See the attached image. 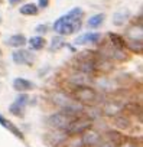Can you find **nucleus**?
<instances>
[{"instance_id": "1", "label": "nucleus", "mask_w": 143, "mask_h": 147, "mask_svg": "<svg viewBox=\"0 0 143 147\" xmlns=\"http://www.w3.org/2000/svg\"><path fill=\"white\" fill-rule=\"evenodd\" d=\"M83 16H84V10L81 7H73L69 12L58 18L54 22L52 28L55 32H58V35H62V36L74 35L83 26V22H81Z\"/></svg>"}, {"instance_id": "2", "label": "nucleus", "mask_w": 143, "mask_h": 147, "mask_svg": "<svg viewBox=\"0 0 143 147\" xmlns=\"http://www.w3.org/2000/svg\"><path fill=\"white\" fill-rule=\"evenodd\" d=\"M71 97L81 105H97L103 101L101 94L91 85H80L71 90Z\"/></svg>"}, {"instance_id": "3", "label": "nucleus", "mask_w": 143, "mask_h": 147, "mask_svg": "<svg viewBox=\"0 0 143 147\" xmlns=\"http://www.w3.org/2000/svg\"><path fill=\"white\" fill-rule=\"evenodd\" d=\"M91 127H93V120L87 114H81L71 121L64 131L68 134V137H75V136H81L84 131H87Z\"/></svg>"}, {"instance_id": "4", "label": "nucleus", "mask_w": 143, "mask_h": 147, "mask_svg": "<svg viewBox=\"0 0 143 147\" xmlns=\"http://www.w3.org/2000/svg\"><path fill=\"white\" fill-rule=\"evenodd\" d=\"M98 53H100L101 56L110 59L111 62H124V61L129 59V55H127L126 49H123V48H117V46H113L110 42L104 43V45L101 46V49H100Z\"/></svg>"}, {"instance_id": "5", "label": "nucleus", "mask_w": 143, "mask_h": 147, "mask_svg": "<svg viewBox=\"0 0 143 147\" xmlns=\"http://www.w3.org/2000/svg\"><path fill=\"white\" fill-rule=\"evenodd\" d=\"M75 117L77 115H71V114L64 113V111H56V113H54V114H51L48 117L46 123H48V125L52 130H62L64 131Z\"/></svg>"}, {"instance_id": "6", "label": "nucleus", "mask_w": 143, "mask_h": 147, "mask_svg": "<svg viewBox=\"0 0 143 147\" xmlns=\"http://www.w3.org/2000/svg\"><path fill=\"white\" fill-rule=\"evenodd\" d=\"M12 61L16 65H32L35 62V53H32L29 49L19 48L12 53Z\"/></svg>"}, {"instance_id": "7", "label": "nucleus", "mask_w": 143, "mask_h": 147, "mask_svg": "<svg viewBox=\"0 0 143 147\" xmlns=\"http://www.w3.org/2000/svg\"><path fill=\"white\" fill-rule=\"evenodd\" d=\"M68 134L62 130H54L52 133L46 134V141L52 147H59V146H66L68 143Z\"/></svg>"}, {"instance_id": "8", "label": "nucleus", "mask_w": 143, "mask_h": 147, "mask_svg": "<svg viewBox=\"0 0 143 147\" xmlns=\"http://www.w3.org/2000/svg\"><path fill=\"white\" fill-rule=\"evenodd\" d=\"M101 138H103L101 134L98 131L93 130V127H91L81 134V144L84 147H97V144L101 141Z\"/></svg>"}, {"instance_id": "9", "label": "nucleus", "mask_w": 143, "mask_h": 147, "mask_svg": "<svg viewBox=\"0 0 143 147\" xmlns=\"http://www.w3.org/2000/svg\"><path fill=\"white\" fill-rule=\"evenodd\" d=\"M123 108H124V104L119 102L117 100H108V101L104 102L101 113L106 114V115H108V117H116L120 113H123Z\"/></svg>"}, {"instance_id": "10", "label": "nucleus", "mask_w": 143, "mask_h": 147, "mask_svg": "<svg viewBox=\"0 0 143 147\" xmlns=\"http://www.w3.org/2000/svg\"><path fill=\"white\" fill-rule=\"evenodd\" d=\"M101 40V33L98 32H87V33H83L80 35L75 40H74V45H96V43H100Z\"/></svg>"}, {"instance_id": "11", "label": "nucleus", "mask_w": 143, "mask_h": 147, "mask_svg": "<svg viewBox=\"0 0 143 147\" xmlns=\"http://www.w3.org/2000/svg\"><path fill=\"white\" fill-rule=\"evenodd\" d=\"M130 18H131V12H130L127 7H121V9H119V10H116V12L113 13L111 22H113L114 26L121 28V26H124V25L130 20Z\"/></svg>"}, {"instance_id": "12", "label": "nucleus", "mask_w": 143, "mask_h": 147, "mask_svg": "<svg viewBox=\"0 0 143 147\" xmlns=\"http://www.w3.org/2000/svg\"><path fill=\"white\" fill-rule=\"evenodd\" d=\"M114 125H116V128H119V131L124 133V131H129L133 127V123L130 120V115L120 113L119 115L114 117Z\"/></svg>"}, {"instance_id": "13", "label": "nucleus", "mask_w": 143, "mask_h": 147, "mask_svg": "<svg viewBox=\"0 0 143 147\" xmlns=\"http://www.w3.org/2000/svg\"><path fill=\"white\" fill-rule=\"evenodd\" d=\"M0 125L2 127H5L6 130H9L15 137H18V138H20V140H25V136H23V133H22V130L18 127V125H15L10 120H7L3 114H0Z\"/></svg>"}, {"instance_id": "14", "label": "nucleus", "mask_w": 143, "mask_h": 147, "mask_svg": "<svg viewBox=\"0 0 143 147\" xmlns=\"http://www.w3.org/2000/svg\"><path fill=\"white\" fill-rule=\"evenodd\" d=\"M12 85H13V88H15L18 92H26V91H30V90L35 88V84H33L32 81L23 78V77L15 78L13 82H12Z\"/></svg>"}, {"instance_id": "15", "label": "nucleus", "mask_w": 143, "mask_h": 147, "mask_svg": "<svg viewBox=\"0 0 143 147\" xmlns=\"http://www.w3.org/2000/svg\"><path fill=\"white\" fill-rule=\"evenodd\" d=\"M26 42H28V39L22 33H15V35H12L6 39V45H9L10 48H16V49L23 48L26 45Z\"/></svg>"}, {"instance_id": "16", "label": "nucleus", "mask_w": 143, "mask_h": 147, "mask_svg": "<svg viewBox=\"0 0 143 147\" xmlns=\"http://www.w3.org/2000/svg\"><path fill=\"white\" fill-rule=\"evenodd\" d=\"M26 43L29 45V51H41V49H43V48H45L46 40H45V38H43V36L36 35V36H32L30 39H28V42H26Z\"/></svg>"}, {"instance_id": "17", "label": "nucleus", "mask_w": 143, "mask_h": 147, "mask_svg": "<svg viewBox=\"0 0 143 147\" xmlns=\"http://www.w3.org/2000/svg\"><path fill=\"white\" fill-rule=\"evenodd\" d=\"M126 49L140 55L143 52V39H126Z\"/></svg>"}, {"instance_id": "18", "label": "nucleus", "mask_w": 143, "mask_h": 147, "mask_svg": "<svg viewBox=\"0 0 143 147\" xmlns=\"http://www.w3.org/2000/svg\"><path fill=\"white\" fill-rule=\"evenodd\" d=\"M19 13L23 16H36L39 13V7L36 6V3H25L19 7Z\"/></svg>"}, {"instance_id": "19", "label": "nucleus", "mask_w": 143, "mask_h": 147, "mask_svg": "<svg viewBox=\"0 0 143 147\" xmlns=\"http://www.w3.org/2000/svg\"><path fill=\"white\" fill-rule=\"evenodd\" d=\"M104 19H106V15L104 13H96V15L90 16V19L87 20V26L90 29H97V28H100L103 25Z\"/></svg>"}, {"instance_id": "20", "label": "nucleus", "mask_w": 143, "mask_h": 147, "mask_svg": "<svg viewBox=\"0 0 143 147\" xmlns=\"http://www.w3.org/2000/svg\"><path fill=\"white\" fill-rule=\"evenodd\" d=\"M65 45H66V42H65V36H62V35H56V36H54L52 40H51L49 51H51V52H58V51L62 49Z\"/></svg>"}, {"instance_id": "21", "label": "nucleus", "mask_w": 143, "mask_h": 147, "mask_svg": "<svg viewBox=\"0 0 143 147\" xmlns=\"http://www.w3.org/2000/svg\"><path fill=\"white\" fill-rule=\"evenodd\" d=\"M108 42H110L113 46L126 49V39H124V36H121V35H119V33L110 32V33H108Z\"/></svg>"}, {"instance_id": "22", "label": "nucleus", "mask_w": 143, "mask_h": 147, "mask_svg": "<svg viewBox=\"0 0 143 147\" xmlns=\"http://www.w3.org/2000/svg\"><path fill=\"white\" fill-rule=\"evenodd\" d=\"M25 108H26V105H22L20 102L13 101L9 107V113L15 117H23L25 115Z\"/></svg>"}, {"instance_id": "23", "label": "nucleus", "mask_w": 143, "mask_h": 147, "mask_svg": "<svg viewBox=\"0 0 143 147\" xmlns=\"http://www.w3.org/2000/svg\"><path fill=\"white\" fill-rule=\"evenodd\" d=\"M48 29H49V26L48 25H38L36 28H35V32L38 33V35H45L46 32H48Z\"/></svg>"}, {"instance_id": "24", "label": "nucleus", "mask_w": 143, "mask_h": 147, "mask_svg": "<svg viewBox=\"0 0 143 147\" xmlns=\"http://www.w3.org/2000/svg\"><path fill=\"white\" fill-rule=\"evenodd\" d=\"M36 6H38L39 9H46V7L49 6V0H38Z\"/></svg>"}, {"instance_id": "25", "label": "nucleus", "mask_w": 143, "mask_h": 147, "mask_svg": "<svg viewBox=\"0 0 143 147\" xmlns=\"http://www.w3.org/2000/svg\"><path fill=\"white\" fill-rule=\"evenodd\" d=\"M6 74H7V68H6L5 62H2V61H0V77H5Z\"/></svg>"}, {"instance_id": "26", "label": "nucleus", "mask_w": 143, "mask_h": 147, "mask_svg": "<svg viewBox=\"0 0 143 147\" xmlns=\"http://www.w3.org/2000/svg\"><path fill=\"white\" fill-rule=\"evenodd\" d=\"M20 2L22 0H9V5L10 6H18V5H20Z\"/></svg>"}, {"instance_id": "27", "label": "nucleus", "mask_w": 143, "mask_h": 147, "mask_svg": "<svg viewBox=\"0 0 143 147\" xmlns=\"http://www.w3.org/2000/svg\"><path fill=\"white\" fill-rule=\"evenodd\" d=\"M2 55H3V52H2V48H0V58H2Z\"/></svg>"}, {"instance_id": "28", "label": "nucleus", "mask_w": 143, "mask_h": 147, "mask_svg": "<svg viewBox=\"0 0 143 147\" xmlns=\"http://www.w3.org/2000/svg\"><path fill=\"white\" fill-rule=\"evenodd\" d=\"M2 2H3V0H0V3H2Z\"/></svg>"}, {"instance_id": "29", "label": "nucleus", "mask_w": 143, "mask_h": 147, "mask_svg": "<svg viewBox=\"0 0 143 147\" xmlns=\"http://www.w3.org/2000/svg\"><path fill=\"white\" fill-rule=\"evenodd\" d=\"M0 88H2V84H0Z\"/></svg>"}]
</instances>
